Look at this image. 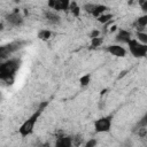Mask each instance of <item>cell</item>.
I'll use <instances>...</instances> for the list:
<instances>
[{"mask_svg":"<svg viewBox=\"0 0 147 147\" xmlns=\"http://www.w3.org/2000/svg\"><path fill=\"white\" fill-rule=\"evenodd\" d=\"M21 63L22 61L18 57H8L2 60L0 64V79L8 85L13 84L17 71L21 68Z\"/></svg>","mask_w":147,"mask_h":147,"instance_id":"cell-1","label":"cell"},{"mask_svg":"<svg viewBox=\"0 0 147 147\" xmlns=\"http://www.w3.org/2000/svg\"><path fill=\"white\" fill-rule=\"evenodd\" d=\"M48 106V101H42L39 103L38 108L21 124V126L18 127V133L22 138H25L28 136H30L33 130H34V125L38 121V118L40 117V115L42 114V111L46 109V107Z\"/></svg>","mask_w":147,"mask_h":147,"instance_id":"cell-2","label":"cell"},{"mask_svg":"<svg viewBox=\"0 0 147 147\" xmlns=\"http://www.w3.org/2000/svg\"><path fill=\"white\" fill-rule=\"evenodd\" d=\"M26 45H28L26 40H14V41H10L6 45H2L0 47V57H1V60H6V59L10 57V55L15 54L16 52L22 49Z\"/></svg>","mask_w":147,"mask_h":147,"instance_id":"cell-3","label":"cell"},{"mask_svg":"<svg viewBox=\"0 0 147 147\" xmlns=\"http://www.w3.org/2000/svg\"><path fill=\"white\" fill-rule=\"evenodd\" d=\"M127 46H129V52L133 57L141 59L147 55V44H142L138 39L132 38L127 42Z\"/></svg>","mask_w":147,"mask_h":147,"instance_id":"cell-4","label":"cell"},{"mask_svg":"<svg viewBox=\"0 0 147 147\" xmlns=\"http://www.w3.org/2000/svg\"><path fill=\"white\" fill-rule=\"evenodd\" d=\"M111 124H113V115L101 116L93 122L94 131L96 133H107L110 131Z\"/></svg>","mask_w":147,"mask_h":147,"instance_id":"cell-5","label":"cell"},{"mask_svg":"<svg viewBox=\"0 0 147 147\" xmlns=\"http://www.w3.org/2000/svg\"><path fill=\"white\" fill-rule=\"evenodd\" d=\"M5 22L10 28H20L24 24V17L20 13V10L15 9L5 16Z\"/></svg>","mask_w":147,"mask_h":147,"instance_id":"cell-6","label":"cell"},{"mask_svg":"<svg viewBox=\"0 0 147 147\" xmlns=\"http://www.w3.org/2000/svg\"><path fill=\"white\" fill-rule=\"evenodd\" d=\"M42 17L46 21V23H48L49 25H55L56 26V25H60L61 22H62V18L57 14V11H55L51 8L42 11Z\"/></svg>","mask_w":147,"mask_h":147,"instance_id":"cell-7","label":"cell"},{"mask_svg":"<svg viewBox=\"0 0 147 147\" xmlns=\"http://www.w3.org/2000/svg\"><path fill=\"white\" fill-rule=\"evenodd\" d=\"M71 5V0H48V8L55 11H65L69 9Z\"/></svg>","mask_w":147,"mask_h":147,"instance_id":"cell-8","label":"cell"},{"mask_svg":"<svg viewBox=\"0 0 147 147\" xmlns=\"http://www.w3.org/2000/svg\"><path fill=\"white\" fill-rule=\"evenodd\" d=\"M105 51L107 53H109L110 55L116 56V57H124L126 55V49L122 46V44H117V42L106 46Z\"/></svg>","mask_w":147,"mask_h":147,"instance_id":"cell-9","label":"cell"},{"mask_svg":"<svg viewBox=\"0 0 147 147\" xmlns=\"http://www.w3.org/2000/svg\"><path fill=\"white\" fill-rule=\"evenodd\" d=\"M132 39V33L131 31L126 30V29H118L116 34H115V41L117 44H125L127 45V42Z\"/></svg>","mask_w":147,"mask_h":147,"instance_id":"cell-10","label":"cell"},{"mask_svg":"<svg viewBox=\"0 0 147 147\" xmlns=\"http://www.w3.org/2000/svg\"><path fill=\"white\" fill-rule=\"evenodd\" d=\"M72 145H74V140L71 136L64 133H60L56 136V140H55L56 147H71Z\"/></svg>","mask_w":147,"mask_h":147,"instance_id":"cell-11","label":"cell"},{"mask_svg":"<svg viewBox=\"0 0 147 147\" xmlns=\"http://www.w3.org/2000/svg\"><path fill=\"white\" fill-rule=\"evenodd\" d=\"M133 26H134L138 31H142V30L147 26V14H144V15L137 17L136 21L133 22Z\"/></svg>","mask_w":147,"mask_h":147,"instance_id":"cell-12","label":"cell"},{"mask_svg":"<svg viewBox=\"0 0 147 147\" xmlns=\"http://www.w3.org/2000/svg\"><path fill=\"white\" fill-rule=\"evenodd\" d=\"M52 34H53V32H52L49 29H41V30L38 31L37 37H38L40 40L46 41V40H49V39H51Z\"/></svg>","mask_w":147,"mask_h":147,"instance_id":"cell-13","label":"cell"},{"mask_svg":"<svg viewBox=\"0 0 147 147\" xmlns=\"http://www.w3.org/2000/svg\"><path fill=\"white\" fill-rule=\"evenodd\" d=\"M108 10V7L106 6V5H101V3H98L96 5V7H95V9H94V11L92 13V16H94V17H99V16H101L102 14H105L106 11Z\"/></svg>","mask_w":147,"mask_h":147,"instance_id":"cell-14","label":"cell"},{"mask_svg":"<svg viewBox=\"0 0 147 147\" xmlns=\"http://www.w3.org/2000/svg\"><path fill=\"white\" fill-rule=\"evenodd\" d=\"M102 44H103V37L99 36V37L92 38V39H91V45H90V48H92V49H95V48L100 47Z\"/></svg>","mask_w":147,"mask_h":147,"instance_id":"cell-15","label":"cell"},{"mask_svg":"<svg viewBox=\"0 0 147 147\" xmlns=\"http://www.w3.org/2000/svg\"><path fill=\"white\" fill-rule=\"evenodd\" d=\"M69 10H70V13H71V15L72 16H75V17H78L79 15H80V7L77 5V2H71V5H70V7H69Z\"/></svg>","mask_w":147,"mask_h":147,"instance_id":"cell-16","label":"cell"},{"mask_svg":"<svg viewBox=\"0 0 147 147\" xmlns=\"http://www.w3.org/2000/svg\"><path fill=\"white\" fill-rule=\"evenodd\" d=\"M111 18H113V14H102L101 16H99L98 18H96V21L99 22V23H101V24H107V23H109L110 21H111Z\"/></svg>","mask_w":147,"mask_h":147,"instance_id":"cell-17","label":"cell"},{"mask_svg":"<svg viewBox=\"0 0 147 147\" xmlns=\"http://www.w3.org/2000/svg\"><path fill=\"white\" fill-rule=\"evenodd\" d=\"M96 5H98V3H92V2H87V3H85V5L83 6V10H84V11H86L87 14L92 15V13L94 11V9H95Z\"/></svg>","mask_w":147,"mask_h":147,"instance_id":"cell-18","label":"cell"},{"mask_svg":"<svg viewBox=\"0 0 147 147\" xmlns=\"http://www.w3.org/2000/svg\"><path fill=\"white\" fill-rule=\"evenodd\" d=\"M91 77H92L91 74H86V75L82 76L80 79H79V84H80V86H83V87L87 86V85L90 84V82H91Z\"/></svg>","mask_w":147,"mask_h":147,"instance_id":"cell-19","label":"cell"},{"mask_svg":"<svg viewBox=\"0 0 147 147\" xmlns=\"http://www.w3.org/2000/svg\"><path fill=\"white\" fill-rule=\"evenodd\" d=\"M137 39L142 42V44H147V32L144 31H138L137 32Z\"/></svg>","mask_w":147,"mask_h":147,"instance_id":"cell-20","label":"cell"},{"mask_svg":"<svg viewBox=\"0 0 147 147\" xmlns=\"http://www.w3.org/2000/svg\"><path fill=\"white\" fill-rule=\"evenodd\" d=\"M137 127H147V113L140 118V121L137 123Z\"/></svg>","mask_w":147,"mask_h":147,"instance_id":"cell-21","label":"cell"},{"mask_svg":"<svg viewBox=\"0 0 147 147\" xmlns=\"http://www.w3.org/2000/svg\"><path fill=\"white\" fill-rule=\"evenodd\" d=\"M139 7L144 14H147V0H138Z\"/></svg>","mask_w":147,"mask_h":147,"instance_id":"cell-22","label":"cell"},{"mask_svg":"<svg viewBox=\"0 0 147 147\" xmlns=\"http://www.w3.org/2000/svg\"><path fill=\"white\" fill-rule=\"evenodd\" d=\"M72 140H74V146H79L82 144V141H83V138L79 134H77V136L72 137Z\"/></svg>","mask_w":147,"mask_h":147,"instance_id":"cell-23","label":"cell"},{"mask_svg":"<svg viewBox=\"0 0 147 147\" xmlns=\"http://www.w3.org/2000/svg\"><path fill=\"white\" fill-rule=\"evenodd\" d=\"M96 144H98V141H96L95 139H90V140H87V141L84 144V146H85V147H94Z\"/></svg>","mask_w":147,"mask_h":147,"instance_id":"cell-24","label":"cell"},{"mask_svg":"<svg viewBox=\"0 0 147 147\" xmlns=\"http://www.w3.org/2000/svg\"><path fill=\"white\" fill-rule=\"evenodd\" d=\"M101 34V32L99 31V30H93L92 32H91V34H90V37H91V39L92 38H95V37H99Z\"/></svg>","mask_w":147,"mask_h":147,"instance_id":"cell-25","label":"cell"}]
</instances>
